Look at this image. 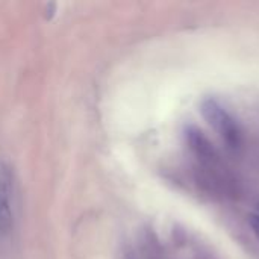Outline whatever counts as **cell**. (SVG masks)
<instances>
[{"label":"cell","instance_id":"6da1fadb","mask_svg":"<svg viewBox=\"0 0 259 259\" xmlns=\"http://www.w3.org/2000/svg\"><path fill=\"white\" fill-rule=\"evenodd\" d=\"M200 112L208 121V124L212 126L223 137V140H226L232 146L238 144L240 129L235 120L215 99H205L200 105Z\"/></svg>","mask_w":259,"mask_h":259},{"label":"cell","instance_id":"7a4b0ae2","mask_svg":"<svg viewBox=\"0 0 259 259\" xmlns=\"http://www.w3.org/2000/svg\"><path fill=\"white\" fill-rule=\"evenodd\" d=\"M14 228V175L11 167L0 161V238L11 235Z\"/></svg>","mask_w":259,"mask_h":259},{"label":"cell","instance_id":"3957f363","mask_svg":"<svg viewBox=\"0 0 259 259\" xmlns=\"http://www.w3.org/2000/svg\"><path fill=\"white\" fill-rule=\"evenodd\" d=\"M187 141L190 143L191 149L202 158H211L214 150L208 138L197 129V127H188L187 129Z\"/></svg>","mask_w":259,"mask_h":259},{"label":"cell","instance_id":"277c9868","mask_svg":"<svg viewBox=\"0 0 259 259\" xmlns=\"http://www.w3.org/2000/svg\"><path fill=\"white\" fill-rule=\"evenodd\" d=\"M249 223H250V228H252L253 234L256 235V238L259 240V215H252Z\"/></svg>","mask_w":259,"mask_h":259}]
</instances>
